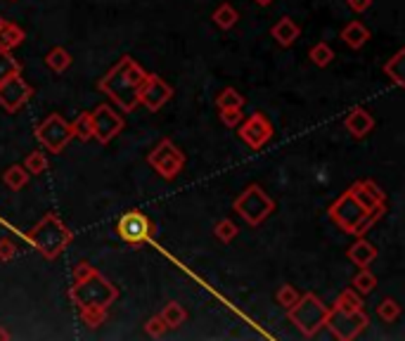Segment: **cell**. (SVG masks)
Returning <instances> with one entry per match:
<instances>
[{"mask_svg": "<svg viewBox=\"0 0 405 341\" xmlns=\"http://www.w3.org/2000/svg\"><path fill=\"white\" fill-rule=\"evenodd\" d=\"M116 297H119V289L104 278V275L97 273V268L88 275V278L74 280V285L69 289V299L78 311H86V308L107 311V308L116 301Z\"/></svg>", "mask_w": 405, "mask_h": 341, "instance_id": "obj_2", "label": "cell"}, {"mask_svg": "<svg viewBox=\"0 0 405 341\" xmlns=\"http://www.w3.org/2000/svg\"><path fill=\"white\" fill-rule=\"evenodd\" d=\"M242 119H244V114H242V109H220V121L228 126V128H235L242 124Z\"/></svg>", "mask_w": 405, "mask_h": 341, "instance_id": "obj_37", "label": "cell"}, {"mask_svg": "<svg viewBox=\"0 0 405 341\" xmlns=\"http://www.w3.org/2000/svg\"><path fill=\"white\" fill-rule=\"evenodd\" d=\"M351 287H354L358 294H370V292H375V287H377L375 273H370V268H361V273H358L356 278L351 280Z\"/></svg>", "mask_w": 405, "mask_h": 341, "instance_id": "obj_26", "label": "cell"}, {"mask_svg": "<svg viewBox=\"0 0 405 341\" xmlns=\"http://www.w3.org/2000/svg\"><path fill=\"white\" fill-rule=\"evenodd\" d=\"M309 57L313 64H318V67H330V62L335 60V50H332L328 43H316L311 48Z\"/></svg>", "mask_w": 405, "mask_h": 341, "instance_id": "obj_30", "label": "cell"}, {"mask_svg": "<svg viewBox=\"0 0 405 341\" xmlns=\"http://www.w3.org/2000/svg\"><path fill=\"white\" fill-rule=\"evenodd\" d=\"M147 162L164 180H173L185 169V154H182L171 140H161V143L149 152Z\"/></svg>", "mask_w": 405, "mask_h": 341, "instance_id": "obj_8", "label": "cell"}, {"mask_svg": "<svg viewBox=\"0 0 405 341\" xmlns=\"http://www.w3.org/2000/svg\"><path fill=\"white\" fill-rule=\"evenodd\" d=\"M0 339H5V341H8V339H12V334H10L8 330H3V327H0Z\"/></svg>", "mask_w": 405, "mask_h": 341, "instance_id": "obj_41", "label": "cell"}, {"mask_svg": "<svg viewBox=\"0 0 405 341\" xmlns=\"http://www.w3.org/2000/svg\"><path fill=\"white\" fill-rule=\"evenodd\" d=\"M370 5H372V0H349V8L358 12V15H361V12H368Z\"/></svg>", "mask_w": 405, "mask_h": 341, "instance_id": "obj_40", "label": "cell"}, {"mask_svg": "<svg viewBox=\"0 0 405 341\" xmlns=\"http://www.w3.org/2000/svg\"><path fill=\"white\" fill-rule=\"evenodd\" d=\"M403 57H405V50H398V53L391 57V60L384 64V74L389 76L396 86H405V79H403Z\"/></svg>", "mask_w": 405, "mask_h": 341, "instance_id": "obj_25", "label": "cell"}, {"mask_svg": "<svg viewBox=\"0 0 405 341\" xmlns=\"http://www.w3.org/2000/svg\"><path fill=\"white\" fill-rule=\"evenodd\" d=\"M159 315L164 318V323H166L168 330H178V327L185 325V320H187V311L178 304V301H171V304H166L164 311H161Z\"/></svg>", "mask_w": 405, "mask_h": 341, "instance_id": "obj_21", "label": "cell"}, {"mask_svg": "<svg viewBox=\"0 0 405 341\" xmlns=\"http://www.w3.org/2000/svg\"><path fill=\"white\" fill-rule=\"evenodd\" d=\"M299 297H301V294H299L292 285H282V287L278 289V297L275 299H278V304L282 306V308H292L299 301Z\"/></svg>", "mask_w": 405, "mask_h": 341, "instance_id": "obj_34", "label": "cell"}, {"mask_svg": "<svg viewBox=\"0 0 405 341\" xmlns=\"http://www.w3.org/2000/svg\"><path fill=\"white\" fill-rule=\"evenodd\" d=\"M147 79V72L130 55H123L119 62L107 72V76L97 83V88L121 107V112H133L140 105V90Z\"/></svg>", "mask_w": 405, "mask_h": 341, "instance_id": "obj_1", "label": "cell"}, {"mask_svg": "<svg viewBox=\"0 0 405 341\" xmlns=\"http://www.w3.org/2000/svg\"><path fill=\"white\" fill-rule=\"evenodd\" d=\"M216 105H218V109H242L244 107V98L235 88H223L218 98H216Z\"/></svg>", "mask_w": 405, "mask_h": 341, "instance_id": "obj_28", "label": "cell"}, {"mask_svg": "<svg viewBox=\"0 0 405 341\" xmlns=\"http://www.w3.org/2000/svg\"><path fill=\"white\" fill-rule=\"evenodd\" d=\"M287 313H289V320L299 327V332H301L304 337H316L325 327L330 306H325L316 294L306 292L299 297V301L292 308H287Z\"/></svg>", "mask_w": 405, "mask_h": 341, "instance_id": "obj_4", "label": "cell"}, {"mask_svg": "<svg viewBox=\"0 0 405 341\" xmlns=\"http://www.w3.org/2000/svg\"><path fill=\"white\" fill-rule=\"evenodd\" d=\"M270 36L275 38V41L282 45V48H292L294 43H297V38L301 36V27H299L294 19L289 17H282L275 27L270 29Z\"/></svg>", "mask_w": 405, "mask_h": 341, "instance_id": "obj_16", "label": "cell"}, {"mask_svg": "<svg viewBox=\"0 0 405 341\" xmlns=\"http://www.w3.org/2000/svg\"><path fill=\"white\" fill-rule=\"evenodd\" d=\"M3 183L8 185L12 192H19L26 188V183H29V171L24 169V166H10L8 171L3 173Z\"/></svg>", "mask_w": 405, "mask_h": 341, "instance_id": "obj_23", "label": "cell"}, {"mask_svg": "<svg viewBox=\"0 0 405 341\" xmlns=\"http://www.w3.org/2000/svg\"><path fill=\"white\" fill-rule=\"evenodd\" d=\"M93 266H90V263H86V261H83V263H78V266L74 268V280H81V278H88V275L90 273H93Z\"/></svg>", "mask_w": 405, "mask_h": 341, "instance_id": "obj_39", "label": "cell"}, {"mask_svg": "<svg viewBox=\"0 0 405 341\" xmlns=\"http://www.w3.org/2000/svg\"><path fill=\"white\" fill-rule=\"evenodd\" d=\"M31 95H34V88L22 79V74H15L10 76V79L0 81V107H3L5 112L10 114L19 112V109L29 102Z\"/></svg>", "mask_w": 405, "mask_h": 341, "instance_id": "obj_12", "label": "cell"}, {"mask_svg": "<svg viewBox=\"0 0 405 341\" xmlns=\"http://www.w3.org/2000/svg\"><path fill=\"white\" fill-rule=\"evenodd\" d=\"M351 263H356L358 268H370V263L377 259V247L368 240H363V237H358V242L354 247L346 252Z\"/></svg>", "mask_w": 405, "mask_h": 341, "instance_id": "obj_17", "label": "cell"}, {"mask_svg": "<svg viewBox=\"0 0 405 341\" xmlns=\"http://www.w3.org/2000/svg\"><path fill=\"white\" fill-rule=\"evenodd\" d=\"M71 138L74 135H71L69 121H64L60 114H50V117H45V121L36 126V140L52 154L64 152V147L71 143Z\"/></svg>", "mask_w": 405, "mask_h": 341, "instance_id": "obj_7", "label": "cell"}, {"mask_svg": "<svg viewBox=\"0 0 405 341\" xmlns=\"http://www.w3.org/2000/svg\"><path fill=\"white\" fill-rule=\"evenodd\" d=\"M377 315L384 320V323H394L401 315V306H398L396 299H384L380 306H377Z\"/></svg>", "mask_w": 405, "mask_h": 341, "instance_id": "obj_33", "label": "cell"}, {"mask_svg": "<svg viewBox=\"0 0 405 341\" xmlns=\"http://www.w3.org/2000/svg\"><path fill=\"white\" fill-rule=\"evenodd\" d=\"M342 41L354 50H361L365 43L370 41V31L363 22H349L342 29Z\"/></svg>", "mask_w": 405, "mask_h": 341, "instance_id": "obj_18", "label": "cell"}, {"mask_svg": "<svg viewBox=\"0 0 405 341\" xmlns=\"http://www.w3.org/2000/svg\"><path fill=\"white\" fill-rule=\"evenodd\" d=\"M235 211L249 225H261L275 211V202L266 195L261 185H249V188L235 199Z\"/></svg>", "mask_w": 405, "mask_h": 341, "instance_id": "obj_5", "label": "cell"}, {"mask_svg": "<svg viewBox=\"0 0 405 341\" xmlns=\"http://www.w3.org/2000/svg\"><path fill=\"white\" fill-rule=\"evenodd\" d=\"M154 233V223L140 211H128L116 225V235L128 244H145Z\"/></svg>", "mask_w": 405, "mask_h": 341, "instance_id": "obj_11", "label": "cell"}, {"mask_svg": "<svg viewBox=\"0 0 405 341\" xmlns=\"http://www.w3.org/2000/svg\"><path fill=\"white\" fill-rule=\"evenodd\" d=\"M213 235L216 240H220L223 244H230L235 237H237V225H235L230 218H223V221L213 225Z\"/></svg>", "mask_w": 405, "mask_h": 341, "instance_id": "obj_32", "label": "cell"}, {"mask_svg": "<svg viewBox=\"0 0 405 341\" xmlns=\"http://www.w3.org/2000/svg\"><path fill=\"white\" fill-rule=\"evenodd\" d=\"M254 3H258L261 8H268V5H273V0H254Z\"/></svg>", "mask_w": 405, "mask_h": 341, "instance_id": "obj_42", "label": "cell"}, {"mask_svg": "<svg viewBox=\"0 0 405 341\" xmlns=\"http://www.w3.org/2000/svg\"><path fill=\"white\" fill-rule=\"evenodd\" d=\"M24 169L29 171V176H41V173L48 171V157H45V152H31L24 162Z\"/></svg>", "mask_w": 405, "mask_h": 341, "instance_id": "obj_31", "label": "cell"}, {"mask_svg": "<svg viewBox=\"0 0 405 341\" xmlns=\"http://www.w3.org/2000/svg\"><path fill=\"white\" fill-rule=\"evenodd\" d=\"M368 325H370V318L363 308L361 311H342V308L332 306L328 313V320H325V327H328L339 341L356 339Z\"/></svg>", "mask_w": 405, "mask_h": 341, "instance_id": "obj_6", "label": "cell"}, {"mask_svg": "<svg viewBox=\"0 0 405 341\" xmlns=\"http://www.w3.org/2000/svg\"><path fill=\"white\" fill-rule=\"evenodd\" d=\"M166 323H164V318L161 315H152V318L147 320V325H145V332L149 334V337H154V339H159V337H164L166 334Z\"/></svg>", "mask_w": 405, "mask_h": 341, "instance_id": "obj_36", "label": "cell"}, {"mask_svg": "<svg viewBox=\"0 0 405 341\" xmlns=\"http://www.w3.org/2000/svg\"><path fill=\"white\" fill-rule=\"evenodd\" d=\"M213 22H216V27H220L223 31H228V29H232L235 24L239 22V12L232 8L230 3H220L218 8L213 10Z\"/></svg>", "mask_w": 405, "mask_h": 341, "instance_id": "obj_20", "label": "cell"}, {"mask_svg": "<svg viewBox=\"0 0 405 341\" xmlns=\"http://www.w3.org/2000/svg\"><path fill=\"white\" fill-rule=\"evenodd\" d=\"M83 318V323L88 327H100L104 320H107V311H100V308H86V311H78Z\"/></svg>", "mask_w": 405, "mask_h": 341, "instance_id": "obj_35", "label": "cell"}, {"mask_svg": "<svg viewBox=\"0 0 405 341\" xmlns=\"http://www.w3.org/2000/svg\"><path fill=\"white\" fill-rule=\"evenodd\" d=\"M0 24H3V17H0Z\"/></svg>", "mask_w": 405, "mask_h": 341, "instance_id": "obj_43", "label": "cell"}, {"mask_svg": "<svg viewBox=\"0 0 405 341\" xmlns=\"http://www.w3.org/2000/svg\"><path fill=\"white\" fill-rule=\"evenodd\" d=\"M24 29L19 27V24L15 22H5L3 19V24H0V48L3 50H15L17 45H22L24 41Z\"/></svg>", "mask_w": 405, "mask_h": 341, "instance_id": "obj_19", "label": "cell"}, {"mask_svg": "<svg viewBox=\"0 0 405 341\" xmlns=\"http://www.w3.org/2000/svg\"><path fill=\"white\" fill-rule=\"evenodd\" d=\"M17 256V244L8 240V237H3L0 240V261H10V259H15Z\"/></svg>", "mask_w": 405, "mask_h": 341, "instance_id": "obj_38", "label": "cell"}, {"mask_svg": "<svg viewBox=\"0 0 405 341\" xmlns=\"http://www.w3.org/2000/svg\"><path fill=\"white\" fill-rule=\"evenodd\" d=\"M239 138L244 140L251 150H261L268 145V140L273 138V124L268 121L266 114L254 112L251 117L244 119V124L239 126Z\"/></svg>", "mask_w": 405, "mask_h": 341, "instance_id": "obj_13", "label": "cell"}, {"mask_svg": "<svg viewBox=\"0 0 405 341\" xmlns=\"http://www.w3.org/2000/svg\"><path fill=\"white\" fill-rule=\"evenodd\" d=\"M15 74H22V67H19V62L12 57V50L0 48V81L10 79V76Z\"/></svg>", "mask_w": 405, "mask_h": 341, "instance_id": "obj_29", "label": "cell"}, {"mask_svg": "<svg viewBox=\"0 0 405 341\" xmlns=\"http://www.w3.org/2000/svg\"><path fill=\"white\" fill-rule=\"evenodd\" d=\"M173 95V88L156 74H147L145 83H142V90H140V105H145L149 112H159L161 107L171 100Z\"/></svg>", "mask_w": 405, "mask_h": 341, "instance_id": "obj_14", "label": "cell"}, {"mask_svg": "<svg viewBox=\"0 0 405 341\" xmlns=\"http://www.w3.org/2000/svg\"><path fill=\"white\" fill-rule=\"evenodd\" d=\"M344 126L356 140H363V138H368L372 133V128H375V117H372L368 109L356 107V109H351L349 117L344 119Z\"/></svg>", "mask_w": 405, "mask_h": 341, "instance_id": "obj_15", "label": "cell"}, {"mask_svg": "<svg viewBox=\"0 0 405 341\" xmlns=\"http://www.w3.org/2000/svg\"><path fill=\"white\" fill-rule=\"evenodd\" d=\"M335 308H342V311H361L363 308V299L358 297L356 289H344L342 294L335 299Z\"/></svg>", "mask_w": 405, "mask_h": 341, "instance_id": "obj_27", "label": "cell"}, {"mask_svg": "<svg viewBox=\"0 0 405 341\" xmlns=\"http://www.w3.org/2000/svg\"><path fill=\"white\" fill-rule=\"evenodd\" d=\"M71 135H74L76 140H81V143H88L90 138H93V124H90V112H83L78 114V117L71 121Z\"/></svg>", "mask_w": 405, "mask_h": 341, "instance_id": "obj_24", "label": "cell"}, {"mask_svg": "<svg viewBox=\"0 0 405 341\" xmlns=\"http://www.w3.org/2000/svg\"><path fill=\"white\" fill-rule=\"evenodd\" d=\"M26 240L34 244L36 252L41 256H45L48 261H55L57 256L69 247L74 235H71V230L55 214H45L41 221L26 233Z\"/></svg>", "mask_w": 405, "mask_h": 341, "instance_id": "obj_3", "label": "cell"}, {"mask_svg": "<svg viewBox=\"0 0 405 341\" xmlns=\"http://www.w3.org/2000/svg\"><path fill=\"white\" fill-rule=\"evenodd\" d=\"M365 214H368V209L358 202L356 195L351 190H346L328 211V216L332 218V221H335L339 228H342L344 233H349V235H354L356 225L363 221Z\"/></svg>", "mask_w": 405, "mask_h": 341, "instance_id": "obj_9", "label": "cell"}, {"mask_svg": "<svg viewBox=\"0 0 405 341\" xmlns=\"http://www.w3.org/2000/svg\"><path fill=\"white\" fill-rule=\"evenodd\" d=\"M90 124H93V138L100 145L112 143L116 135L126 128L123 117L121 114H116L109 105H97L93 112H90Z\"/></svg>", "mask_w": 405, "mask_h": 341, "instance_id": "obj_10", "label": "cell"}, {"mask_svg": "<svg viewBox=\"0 0 405 341\" xmlns=\"http://www.w3.org/2000/svg\"><path fill=\"white\" fill-rule=\"evenodd\" d=\"M45 64H48L55 74H62L71 67V55L62 48V45H55V48L45 55Z\"/></svg>", "mask_w": 405, "mask_h": 341, "instance_id": "obj_22", "label": "cell"}]
</instances>
